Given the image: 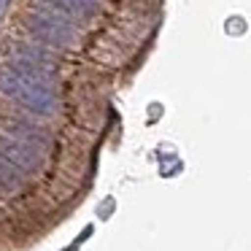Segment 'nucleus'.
Here are the masks:
<instances>
[{
  "mask_svg": "<svg viewBox=\"0 0 251 251\" xmlns=\"http://www.w3.org/2000/svg\"><path fill=\"white\" fill-rule=\"evenodd\" d=\"M46 154V135L22 122H11L0 132V159L11 170L33 173L41 168Z\"/></svg>",
  "mask_w": 251,
  "mask_h": 251,
  "instance_id": "1",
  "label": "nucleus"
},
{
  "mask_svg": "<svg viewBox=\"0 0 251 251\" xmlns=\"http://www.w3.org/2000/svg\"><path fill=\"white\" fill-rule=\"evenodd\" d=\"M0 89H3L11 100L22 103L25 108L35 111V114L49 116V114H54V108H57V98H54L49 84L33 81V78L22 76V73H17V71H6L0 76Z\"/></svg>",
  "mask_w": 251,
  "mask_h": 251,
  "instance_id": "2",
  "label": "nucleus"
},
{
  "mask_svg": "<svg viewBox=\"0 0 251 251\" xmlns=\"http://www.w3.org/2000/svg\"><path fill=\"white\" fill-rule=\"evenodd\" d=\"M27 25L35 38H41L44 44H51V46H71L73 38H76V25L71 22V17L54 11V8L33 11Z\"/></svg>",
  "mask_w": 251,
  "mask_h": 251,
  "instance_id": "3",
  "label": "nucleus"
},
{
  "mask_svg": "<svg viewBox=\"0 0 251 251\" xmlns=\"http://www.w3.org/2000/svg\"><path fill=\"white\" fill-rule=\"evenodd\" d=\"M11 71L22 73V76L33 78V81H41V84H49L51 87V78H54V60L46 57L44 51H35V49H19L17 57L11 62Z\"/></svg>",
  "mask_w": 251,
  "mask_h": 251,
  "instance_id": "4",
  "label": "nucleus"
},
{
  "mask_svg": "<svg viewBox=\"0 0 251 251\" xmlns=\"http://www.w3.org/2000/svg\"><path fill=\"white\" fill-rule=\"evenodd\" d=\"M44 3H49L54 11L65 17H87L95 8V0H44Z\"/></svg>",
  "mask_w": 251,
  "mask_h": 251,
  "instance_id": "5",
  "label": "nucleus"
},
{
  "mask_svg": "<svg viewBox=\"0 0 251 251\" xmlns=\"http://www.w3.org/2000/svg\"><path fill=\"white\" fill-rule=\"evenodd\" d=\"M14 184H17V176H14V170L8 168L3 159H0V189H11Z\"/></svg>",
  "mask_w": 251,
  "mask_h": 251,
  "instance_id": "6",
  "label": "nucleus"
},
{
  "mask_svg": "<svg viewBox=\"0 0 251 251\" xmlns=\"http://www.w3.org/2000/svg\"><path fill=\"white\" fill-rule=\"evenodd\" d=\"M0 3H3V0H0Z\"/></svg>",
  "mask_w": 251,
  "mask_h": 251,
  "instance_id": "7",
  "label": "nucleus"
}]
</instances>
